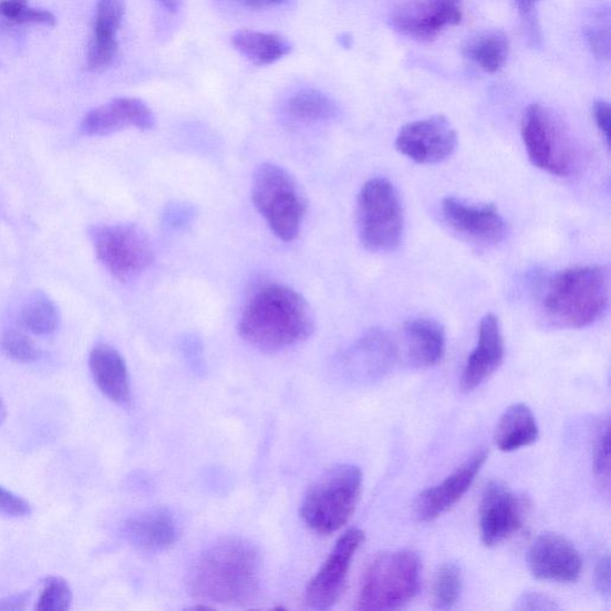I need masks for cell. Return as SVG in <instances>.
<instances>
[{"label":"cell","mask_w":611,"mask_h":611,"mask_svg":"<svg viewBox=\"0 0 611 611\" xmlns=\"http://www.w3.org/2000/svg\"><path fill=\"white\" fill-rule=\"evenodd\" d=\"M315 329L310 303L293 288L265 282L244 304L238 332L244 342L263 351H279L309 340Z\"/></svg>","instance_id":"obj_1"},{"label":"cell","mask_w":611,"mask_h":611,"mask_svg":"<svg viewBox=\"0 0 611 611\" xmlns=\"http://www.w3.org/2000/svg\"><path fill=\"white\" fill-rule=\"evenodd\" d=\"M262 559L258 549L240 538L222 539L198 557L188 580L193 598L206 603H251L261 589Z\"/></svg>","instance_id":"obj_2"},{"label":"cell","mask_w":611,"mask_h":611,"mask_svg":"<svg viewBox=\"0 0 611 611\" xmlns=\"http://www.w3.org/2000/svg\"><path fill=\"white\" fill-rule=\"evenodd\" d=\"M609 302V279L601 267L560 271L548 282L542 309L553 325L584 329L603 315Z\"/></svg>","instance_id":"obj_3"},{"label":"cell","mask_w":611,"mask_h":611,"mask_svg":"<svg viewBox=\"0 0 611 611\" xmlns=\"http://www.w3.org/2000/svg\"><path fill=\"white\" fill-rule=\"evenodd\" d=\"M362 472L353 465L330 468L309 488L300 515L318 534L339 531L353 516L362 490Z\"/></svg>","instance_id":"obj_4"},{"label":"cell","mask_w":611,"mask_h":611,"mask_svg":"<svg viewBox=\"0 0 611 611\" xmlns=\"http://www.w3.org/2000/svg\"><path fill=\"white\" fill-rule=\"evenodd\" d=\"M421 560L411 551L379 556L365 571L359 610H398L416 599L421 589Z\"/></svg>","instance_id":"obj_5"},{"label":"cell","mask_w":611,"mask_h":611,"mask_svg":"<svg viewBox=\"0 0 611 611\" xmlns=\"http://www.w3.org/2000/svg\"><path fill=\"white\" fill-rule=\"evenodd\" d=\"M251 195L275 236L287 242L298 238L308 203L292 175L281 166L265 163L253 175Z\"/></svg>","instance_id":"obj_6"},{"label":"cell","mask_w":611,"mask_h":611,"mask_svg":"<svg viewBox=\"0 0 611 611\" xmlns=\"http://www.w3.org/2000/svg\"><path fill=\"white\" fill-rule=\"evenodd\" d=\"M404 208L398 190L389 179L373 178L358 196V229L362 246L373 252H390L404 236Z\"/></svg>","instance_id":"obj_7"},{"label":"cell","mask_w":611,"mask_h":611,"mask_svg":"<svg viewBox=\"0 0 611 611\" xmlns=\"http://www.w3.org/2000/svg\"><path fill=\"white\" fill-rule=\"evenodd\" d=\"M89 237L99 261L117 281L135 280L155 262V249L139 226L97 225L89 228Z\"/></svg>","instance_id":"obj_8"},{"label":"cell","mask_w":611,"mask_h":611,"mask_svg":"<svg viewBox=\"0 0 611 611\" xmlns=\"http://www.w3.org/2000/svg\"><path fill=\"white\" fill-rule=\"evenodd\" d=\"M521 134L530 163L557 177L573 175L578 165L577 149L559 122L540 104L526 110Z\"/></svg>","instance_id":"obj_9"},{"label":"cell","mask_w":611,"mask_h":611,"mask_svg":"<svg viewBox=\"0 0 611 611\" xmlns=\"http://www.w3.org/2000/svg\"><path fill=\"white\" fill-rule=\"evenodd\" d=\"M463 17L464 0H407L392 10L389 22L404 37L431 42Z\"/></svg>","instance_id":"obj_10"},{"label":"cell","mask_w":611,"mask_h":611,"mask_svg":"<svg viewBox=\"0 0 611 611\" xmlns=\"http://www.w3.org/2000/svg\"><path fill=\"white\" fill-rule=\"evenodd\" d=\"M457 146V134L443 115L410 122L396 135L395 148L412 162L434 165L449 158Z\"/></svg>","instance_id":"obj_11"},{"label":"cell","mask_w":611,"mask_h":611,"mask_svg":"<svg viewBox=\"0 0 611 611\" xmlns=\"http://www.w3.org/2000/svg\"><path fill=\"white\" fill-rule=\"evenodd\" d=\"M398 359L390 333L373 329L351 344L340 359L342 374L354 384H370L387 374Z\"/></svg>","instance_id":"obj_12"},{"label":"cell","mask_w":611,"mask_h":611,"mask_svg":"<svg viewBox=\"0 0 611 611\" xmlns=\"http://www.w3.org/2000/svg\"><path fill=\"white\" fill-rule=\"evenodd\" d=\"M364 542V532L353 528L342 535L322 569L306 590V603L315 610H327L339 602L344 591L348 572L359 548Z\"/></svg>","instance_id":"obj_13"},{"label":"cell","mask_w":611,"mask_h":611,"mask_svg":"<svg viewBox=\"0 0 611 611\" xmlns=\"http://www.w3.org/2000/svg\"><path fill=\"white\" fill-rule=\"evenodd\" d=\"M479 516L484 545L496 547L522 528L526 503L506 484L491 481L485 487Z\"/></svg>","instance_id":"obj_14"},{"label":"cell","mask_w":611,"mask_h":611,"mask_svg":"<svg viewBox=\"0 0 611 611\" xmlns=\"http://www.w3.org/2000/svg\"><path fill=\"white\" fill-rule=\"evenodd\" d=\"M441 207L443 218L453 231L469 241L493 247L507 237V222L494 205H469L446 197Z\"/></svg>","instance_id":"obj_15"},{"label":"cell","mask_w":611,"mask_h":611,"mask_svg":"<svg viewBox=\"0 0 611 611\" xmlns=\"http://www.w3.org/2000/svg\"><path fill=\"white\" fill-rule=\"evenodd\" d=\"M528 567L534 578L545 582L574 583L582 573L583 561L567 538L546 532L531 543Z\"/></svg>","instance_id":"obj_16"},{"label":"cell","mask_w":611,"mask_h":611,"mask_svg":"<svg viewBox=\"0 0 611 611\" xmlns=\"http://www.w3.org/2000/svg\"><path fill=\"white\" fill-rule=\"evenodd\" d=\"M486 460L487 452H477L446 480L421 494L415 504V514L420 521L433 522L451 510L469 490Z\"/></svg>","instance_id":"obj_17"},{"label":"cell","mask_w":611,"mask_h":611,"mask_svg":"<svg viewBox=\"0 0 611 611\" xmlns=\"http://www.w3.org/2000/svg\"><path fill=\"white\" fill-rule=\"evenodd\" d=\"M156 117L142 100L118 97L89 112L82 121L81 132L87 136H105L136 128L151 131Z\"/></svg>","instance_id":"obj_18"},{"label":"cell","mask_w":611,"mask_h":611,"mask_svg":"<svg viewBox=\"0 0 611 611\" xmlns=\"http://www.w3.org/2000/svg\"><path fill=\"white\" fill-rule=\"evenodd\" d=\"M506 356V345L499 319L494 313L486 314L479 325L478 344L472 351L462 377V389L470 392L494 375Z\"/></svg>","instance_id":"obj_19"},{"label":"cell","mask_w":611,"mask_h":611,"mask_svg":"<svg viewBox=\"0 0 611 611\" xmlns=\"http://www.w3.org/2000/svg\"><path fill=\"white\" fill-rule=\"evenodd\" d=\"M90 371L100 391L113 403L126 406L131 403V381L127 364L118 351L100 344L91 351Z\"/></svg>","instance_id":"obj_20"},{"label":"cell","mask_w":611,"mask_h":611,"mask_svg":"<svg viewBox=\"0 0 611 611\" xmlns=\"http://www.w3.org/2000/svg\"><path fill=\"white\" fill-rule=\"evenodd\" d=\"M125 535L141 551L157 553L175 545L178 529L169 511L156 509L131 517L125 526Z\"/></svg>","instance_id":"obj_21"},{"label":"cell","mask_w":611,"mask_h":611,"mask_svg":"<svg viewBox=\"0 0 611 611\" xmlns=\"http://www.w3.org/2000/svg\"><path fill=\"white\" fill-rule=\"evenodd\" d=\"M404 335L408 360L418 369H431L445 356L446 332L435 320H408Z\"/></svg>","instance_id":"obj_22"},{"label":"cell","mask_w":611,"mask_h":611,"mask_svg":"<svg viewBox=\"0 0 611 611\" xmlns=\"http://www.w3.org/2000/svg\"><path fill=\"white\" fill-rule=\"evenodd\" d=\"M540 435L537 418L522 403L511 405L500 417L495 442L499 451L510 453L534 445Z\"/></svg>","instance_id":"obj_23"},{"label":"cell","mask_w":611,"mask_h":611,"mask_svg":"<svg viewBox=\"0 0 611 611\" xmlns=\"http://www.w3.org/2000/svg\"><path fill=\"white\" fill-rule=\"evenodd\" d=\"M510 41L498 29H487L468 37L462 45V54L487 73H496L507 64Z\"/></svg>","instance_id":"obj_24"},{"label":"cell","mask_w":611,"mask_h":611,"mask_svg":"<svg viewBox=\"0 0 611 611\" xmlns=\"http://www.w3.org/2000/svg\"><path fill=\"white\" fill-rule=\"evenodd\" d=\"M231 41L234 48L257 66L275 64L292 52V44L277 34L241 30L232 37Z\"/></svg>","instance_id":"obj_25"},{"label":"cell","mask_w":611,"mask_h":611,"mask_svg":"<svg viewBox=\"0 0 611 611\" xmlns=\"http://www.w3.org/2000/svg\"><path fill=\"white\" fill-rule=\"evenodd\" d=\"M284 112L299 124H318L332 121L340 115L338 103L318 90L299 91L287 101Z\"/></svg>","instance_id":"obj_26"},{"label":"cell","mask_w":611,"mask_h":611,"mask_svg":"<svg viewBox=\"0 0 611 611\" xmlns=\"http://www.w3.org/2000/svg\"><path fill=\"white\" fill-rule=\"evenodd\" d=\"M22 325L38 335H50L60 325L61 317L55 302L43 292H35L24 302L20 314Z\"/></svg>","instance_id":"obj_27"},{"label":"cell","mask_w":611,"mask_h":611,"mask_svg":"<svg viewBox=\"0 0 611 611\" xmlns=\"http://www.w3.org/2000/svg\"><path fill=\"white\" fill-rule=\"evenodd\" d=\"M463 592V573L454 562L443 563L434 579V605L439 610L453 609Z\"/></svg>","instance_id":"obj_28"},{"label":"cell","mask_w":611,"mask_h":611,"mask_svg":"<svg viewBox=\"0 0 611 611\" xmlns=\"http://www.w3.org/2000/svg\"><path fill=\"white\" fill-rule=\"evenodd\" d=\"M126 13L125 0H99L93 39L117 40L116 34Z\"/></svg>","instance_id":"obj_29"},{"label":"cell","mask_w":611,"mask_h":611,"mask_svg":"<svg viewBox=\"0 0 611 611\" xmlns=\"http://www.w3.org/2000/svg\"><path fill=\"white\" fill-rule=\"evenodd\" d=\"M0 18L18 24L54 25V14L44 9L29 7L28 0H0Z\"/></svg>","instance_id":"obj_30"},{"label":"cell","mask_w":611,"mask_h":611,"mask_svg":"<svg viewBox=\"0 0 611 611\" xmlns=\"http://www.w3.org/2000/svg\"><path fill=\"white\" fill-rule=\"evenodd\" d=\"M72 600V590L66 580L60 577H49L43 582L35 610L66 611L71 608Z\"/></svg>","instance_id":"obj_31"},{"label":"cell","mask_w":611,"mask_h":611,"mask_svg":"<svg viewBox=\"0 0 611 611\" xmlns=\"http://www.w3.org/2000/svg\"><path fill=\"white\" fill-rule=\"evenodd\" d=\"M3 353L11 360L32 363L39 360L41 353L35 343L19 330H7L0 340Z\"/></svg>","instance_id":"obj_32"},{"label":"cell","mask_w":611,"mask_h":611,"mask_svg":"<svg viewBox=\"0 0 611 611\" xmlns=\"http://www.w3.org/2000/svg\"><path fill=\"white\" fill-rule=\"evenodd\" d=\"M593 469L596 479L608 490L610 486V433L608 422L602 426L598 439H596Z\"/></svg>","instance_id":"obj_33"},{"label":"cell","mask_w":611,"mask_h":611,"mask_svg":"<svg viewBox=\"0 0 611 611\" xmlns=\"http://www.w3.org/2000/svg\"><path fill=\"white\" fill-rule=\"evenodd\" d=\"M196 218V208L186 203H174L166 206L163 216V227L170 232L185 231Z\"/></svg>","instance_id":"obj_34"},{"label":"cell","mask_w":611,"mask_h":611,"mask_svg":"<svg viewBox=\"0 0 611 611\" xmlns=\"http://www.w3.org/2000/svg\"><path fill=\"white\" fill-rule=\"evenodd\" d=\"M118 51L117 40L105 41L91 39L87 52V68L101 71L112 65Z\"/></svg>","instance_id":"obj_35"},{"label":"cell","mask_w":611,"mask_h":611,"mask_svg":"<svg viewBox=\"0 0 611 611\" xmlns=\"http://www.w3.org/2000/svg\"><path fill=\"white\" fill-rule=\"evenodd\" d=\"M586 38L593 55L600 60L610 58L609 24L596 23L586 28Z\"/></svg>","instance_id":"obj_36"},{"label":"cell","mask_w":611,"mask_h":611,"mask_svg":"<svg viewBox=\"0 0 611 611\" xmlns=\"http://www.w3.org/2000/svg\"><path fill=\"white\" fill-rule=\"evenodd\" d=\"M32 514V506L21 496L0 486V515L8 517H25Z\"/></svg>","instance_id":"obj_37"},{"label":"cell","mask_w":611,"mask_h":611,"mask_svg":"<svg viewBox=\"0 0 611 611\" xmlns=\"http://www.w3.org/2000/svg\"><path fill=\"white\" fill-rule=\"evenodd\" d=\"M517 610H558L560 607L548 596L539 592H526L517 600Z\"/></svg>","instance_id":"obj_38"},{"label":"cell","mask_w":611,"mask_h":611,"mask_svg":"<svg viewBox=\"0 0 611 611\" xmlns=\"http://www.w3.org/2000/svg\"><path fill=\"white\" fill-rule=\"evenodd\" d=\"M593 117L596 125L605 137L607 145L610 146V133H611V111L610 105L605 101H596L593 103Z\"/></svg>","instance_id":"obj_39"},{"label":"cell","mask_w":611,"mask_h":611,"mask_svg":"<svg viewBox=\"0 0 611 611\" xmlns=\"http://www.w3.org/2000/svg\"><path fill=\"white\" fill-rule=\"evenodd\" d=\"M594 587L602 594L610 593V558L605 555L594 570Z\"/></svg>","instance_id":"obj_40"},{"label":"cell","mask_w":611,"mask_h":611,"mask_svg":"<svg viewBox=\"0 0 611 611\" xmlns=\"http://www.w3.org/2000/svg\"><path fill=\"white\" fill-rule=\"evenodd\" d=\"M32 599V593L21 592L0 600V610L20 611L27 608L28 602Z\"/></svg>","instance_id":"obj_41"},{"label":"cell","mask_w":611,"mask_h":611,"mask_svg":"<svg viewBox=\"0 0 611 611\" xmlns=\"http://www.w3.org/2000/svg\"><path fill=\"white\" fill-rule=\"evenodd\" d=\"M234 2L241 7H246L252 10H259L280 6L286 2V0H234Z\"/></svg>","instance_id":"obj_42"},{"label":"cell","mask_w":611,"mask_h":611,"mask_svg":"<svg viewBox=\"0 0 611 611\" xmlns=\"http://www.w3.org/2000/svg\"><path fill=\"white\" fill-rule=\"evenodd\" d=\"M519 13H521L522 20L535 18V7L540 0H514Z\"/></svg>","instance_id":"obj_43"},{"label":"cell","mask_w":611,"mask_h":611,"mask_svg":"<svg viewBox=\"0 0 611 611\" xmlns=\"http://www.w3.org/2000/svg\"><path fill=\"white\" fill-rule=\"evenodd\" d=\"M156 2L160 3L167 11L169 12H177L180 8V0H156Z\"/></svg>","instance_id":"obj_44"},{"label":"cell","mask_w":611,"mask_h":611,"mask_svg":"<svg viewBox=\"0 0 611 611\" xmlns=\"http://www.w3.org/2000/svg\"><path fill=\"white\" fill-rule=\"evenodd\" d=\"M339 41L342 48L346 50L351 48V44H353V38H351L349 34L341 35Z\"/></svg>","instance_id":"obj_45"},{"label":"cell","mask_w":611,"mask_h":611,"mask_svg":"<svg viewBox=\"0 0 611 611\" xmlns=\"http://www.w3.org/2000/svg\"><path fill=\"white\" fill-rule=\"evenodd\" d=\"M7 418V406L2 400V396H0V424H2Z\"/></svg>","instance_id":"obj_46"}]
</instances>
